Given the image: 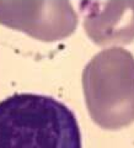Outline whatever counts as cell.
<instances>
[{
  "mask_svg": "<svg viewBox=\"0 0 134 148\" xmlns=\"http://www.w3.org/2000/svg\"><path fill=\"white\" fill-rule=\"evenodd\" d=\"M0 148H82L79 123L54 98L14 94L0 101Z\"/></svg>",
  "mask_w": 134,
  "mask_h": 148,
  "instance_id": "obj_1",
  "label": "cell"
},
{
  "mask_svg": "<svg viewBox=\"0 0 134 148\" xmlns=\"http://www.w3.org/2000/svg\"><path fill=\"white\" fill-rule=\"evenodd\" d=\"M82 88L91 119L105 130L134 121V57L121 47L95 56L82 73Z\"/></svg>",
  "mask_w": 134,
  "mask_h": 148,
  "instance_id": "obj_2",
  "label": "cell"
},
{
  "mask_svg": "<svg viewBox=\"0 0 134 148\" xmlns=\"http://www.w3.org/2000/svg\"><path fill=\"white\" fill-rule=\"evenodd\" d=\"M0 24L54 42L75 31L78 16L68 0H0Z\"/></svg>",
  "mask_w": 134,
  "mask_h": 148,
  "instance_id": "obj_3",
  "label": "cell"
},
{
  "mask_svg": "<svg viewBox=\"0 0 134 148\" xmlns=\"http://www.w3.org/2000/svg\"><path fill=\"white\" fill-rule=\"evenodd\" d=\"M80 11L86 34L95 43H129L134 40V0H85Z\"/></svg>",
  "mask_w": 134,
  "mask_h": 148,
  "instance_id": "obj_4",
  "label": "cell"
}]
</instances>
